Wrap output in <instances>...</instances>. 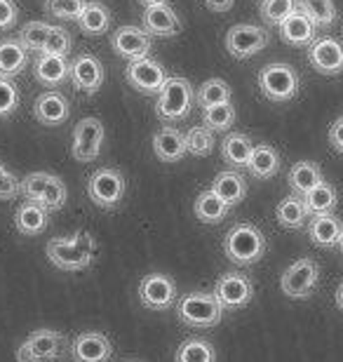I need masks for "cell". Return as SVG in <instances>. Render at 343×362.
<instances>
[{
    "label": "cell",
    "mask_w": 343,
    "mask_h": 362,
    "mask_svg": "<svg viewBox=\"0 0 343 362\" xmlns=\"http://www.w3.org/2000/svg\"><path fill=\"white\" fill-rule=\"evenodd\" d=\"M47 259L62 271H85L90 269L94 262V252H97V243L90 233L80 230V233L71 238H54L47 243Z\"/></svg>",
    "instance_id": "1"
},
{
    "label": "cell",
    "mask_w": 343,
    "mask_h": 362,
    "mask_svg": "<svg viewBox=\"0 0 343 362\" xmlns=\"http://www.w3.org/2000/svg\"><path fill=\"white\" fill-rule=\"evenodd\" d=\"M223 255L236 266H254L266 255V235L254 223H236L223 235Z\"/></svg>",
    "instance_id": "2"
},
{
    "label": "cell",
    "mask_w": 343,
    "mask_h": 362,
    "mask_svg": "<svg viewBox=\"0 0 343 362\" xmlns=\"http://www.w3.org/2000/svg\"><path fill=\"white\" fill-rule=\"evenodd\" d=\"M177 315L179 320L191 329H209L221 322L223 308L214 292H188L177 301Z\"/></svg>",
    "instance_id": "3"
},
{
    "label": "cell",
    "mask_w": 343,
    "mask_h": 362,
    "mask_svg": "<svg viewBox=\"0 0 343 362\" xmlns=\"http://www.w3.org/2000/svg\"><path fill=\"white\" fill-rule=\"evenodd\" d=\"M193 88L186 78L181 76H170L163 90L158 92L156 101V115L163 122H179L191 115L193 108Z\"/></svg>",
    "instance_id": "4"
},
{
    "label": "cell",
    "mask_w": 343,
    "mask_h": 362,
    "mask_svg": "<svg viewBox=\"0 0 343 362\" xmlns=\"http://www.w3.org/2000/svg\"><path fill=\"white\" fill-rule=\"evenodd\" d=\"M21 195L52 212V209H62L66 202V184L50 172H31L21 179Z\"/></svg>",
    "instance_id": "5"
},
{
    "label": "cell",
    "mask_w": 343,
    "mask_h": 362,
    "mask_svg": "<svg viewBox=\"0 0 343 362\" xmlns=\"http://www.w3.org/2000/svg\"><path fill=\"white\" fill-rule=\"evenodd\" d=\"M298 74L289 64H266L259 71V88L264 92L266 99L275 101V104H284L291 101L298 94Z\"/></svg>",
    "instance_id": "6"
},
{
    "label": "cell",
    "mask_w": 343,
    "mask_h": 362,
    "mask_svg": "<svg viewBox=\"0 0 343 362\" xmlns=\"http://www.w3.org/2000/svg\"><path fill=\"white\" fill-rule=\"evenodd\" d=\"M320 280V266L315 259L303 257L289 266L280 278V289L289 299H308L313 289L318 287Z\"/></svg>",
    "instance_id": "7"
},
{
    "label": "cell",
    "mask_w": 343,
    "mask_h": 362,
    "mask_svg": "<svg viewBox=\"0 0 343 362\" xmlns=\"http://www.w3.org/2000/svg\"><path fill=\"white\" fill-rule=\"evenodd\" d=\"M87 195L101 209H113L125 198V177L113 168H101L87 181Z\"/></svg>",
    "instance_id": "8"
},
{
    "label": "cell",
    "mask_w": 343,
    "mask_h": 362,
    "mask_svg": "<svg viewBox=\"0 0 343 362\" xmlns=\"http://www.w3.org/2000/svg\"><path fill=\"white\" fill-rule=\"evenodd\" d=\"M139 301L149 310H170L177 303V282L167 273H149L139 282Z\"/></svg>",
    "instance_id": "9"
},
{
    "label": "cell",
    "mask_w": 343,
    "mask_h": 362,
    "mask_svg": "<svg viewBox=\"0 0 343 362\" xmlns=\"http://www.w3.org/2000/svg\"><path fill=\"white\" fill-rule=\"evenodd\" d=\"M268 40H271V35H268L266 28L254 24H238L231 26L228 33H226V49L236 59H250L268 45Z\"/></svg>",
    "instance_id": "10"
},
{
    "label": "cell",
    "mask_w": 343,
    "mask_h": 362,
    "mask_svg": "<svg viewBox=\"0 0 343 362\" xmlns=\"http://www.w3.org/2000/svg\"><path fill=\"white\" fill-rule=\"evenodd\" d=\"M64 346V334L57 329H35L17 349V362H50L57 360Z\"/></svg>",
    "instance_id": "11"
},
{
    "label": "cell",
    "mask_w": 343,
    "mask_h": 362,
    "mask_svg": "<svg viewBox=\"0 0 343 362\" xmlns=\"http://www.w3.org/2000/svg\"><path fill=\"white\" fill-rule=\"evenodd\" d=\"M214 296L221 303L223 313L226 310H240L252 301L254 296V285L245 273L231 271L223 273L214 285Z\"/></svg>",
    "instance_id": "12"
},
{
    "label": "cell",
    "mask_w": 343,
    "mask_h": 362,
    "mask_svg": "<svg viewBox=\"0 0 343 362\" xmlns=\"http://www.w3.org/2000/svg\"><path fill=\"white\" fill-rule=\"evenodd\" d=\"M104 144V125L97 118H83L73 127V144L71 153L78 163H92L101 153Z\"/></svg>",
    "instance_id": "13"
},
{
    "label": "cell",
    "mask_w": 343,
    "mask_h": 362,
    "mask_svg": "<svg viewBox=\"0 0 343 362\" xmlns=\"http://www.w3.org/2000/svg\"><path fill=\"white\" fill-rule=\"evenodd\" d=\"M125 76H127L129 85L141 94H158L160 90H163V85L167 83V78H170L163 64L151 59V57L129 62Z\"/></svg>",
    "instance_id": "14"
},
{
    "label": "cell",
    "mask_w": 343,
    "mask_h": 362,
    "mask_svg": "<svg viewBox=\"0 0 343 362\" xmlns=\"http://www.w3.org/2000/svg\"><path fill=\"white\" fill-rule=\"evenodd\" d=\"M308 62L322 76L343 74V42L337 38H330V35L315 38L308 45Z\"/></svg>",
    "instance_id": "15"
},
{
    "label": "cell",
    "mask_w": 343,
    "mask_h": 362,
    "mask_svg": "<svg viewBox=\"0 0 343 362\" xmlns=\"http://www.w3.org/2000/svg\"><path fill=\"white\" fill-rule=\"evenodd\" d=\"M111 47L115 49V54L122 57V59L136 62V59L149 57L153 42H151V35L146 33L144 28L120 26V28H115L111 35Z\"/></svg>",
    "instance_id": "16"
},
{
    "label": "cell",
    "mask_w": 343,
    "mask_h": 362,
    "mask_svg": "<svg viewBox=\"0 0 343 362\" xmlns=\"http://www.w3.org/2000/svg\"><path fill=\"white\" fill-rule=\"evenodd\" d=\"M71 356L76 362H108L113 356V344L101 332H83L73 339Z\"/></svg>",
    "instance_id": "17"
},
{
    "label": "cell",
    "mask_w": 343,
    "mask_h": 362,
    "mask_svg": "<svg viewBox=\"0 0 343 362\" xmlns=\"http://www.w3.org/2000/svg\"><path fill=\"white\" fill-rule=\"evenodd\" d=\"M141 28L149 35H158V38H172V35L181 33V19L177 12L167 3L146 7L141 14Z\"/></svg>",
    "instance_id": "18"
},
{
    "label": "cell",
    "mask_w": 343,
    "mask_h": 362,
    "mask_svg": "<svg viewBox=\"0 0 343 362\" xmlns=\"http://www.w3.org/2000/svg\"><path fill=\"white\" fill-rule=\"evenodd\" d=\"M71 83L78 92L94 94L99 92L101 83H104V66L97 57L80 54L71 62Z\"/></svg>",
    "instance_id": "19"
},
{
    "label": "cell",
    "mask_w": 343,
    "mask_h": 362,
    "mask_svg": "<svg viewBox=\"0 0 343 362\" xmlns=\"http://www.w3.org/2000/svg\"><path fill=\"white\" fill-rule=\"evenodd\" d=\"M33 115H35V120L47 127L62 125V122H66L71 115L69 99L64 97L62 92H54V90L42 92L33 104Z\"/></svg>",
    "instance_id": "20"
},
{
    "label": "cell",
    "mask_w": 343,
    "mask_h": 362,
    "mask_svg": "<svg viewBox=\"0 0 343 362\" xmlns=\"http://www.w3.org/2000/svg\"><path fill=\"white\" fill-rule=\"evenodd\" d=\"M315 31H318V24L306 12L298 10V7L280 24V38L287 42V45H294V47L310 45V42L315 40Z\"/></svg>",
    "instance_id": "21"
},
{
    "label": "cell",
    "mask_w": 343,
    "mask_h": 362,
    "mask_svg": "<svg viewBox=\"0 0 343 362\" xmlns=\"http://www.w3.org/2000/svg\"><path fill=\"white\" fill-rule=\"evenodd\" d=\"M153 151H156L158 160L163 163H179L184 160L186 151V134L177 127L165 125L163 129H158L153 136Z\"/></svg>",
    "instance_id": "22"
},
{
    "label": "cell",
    "mask_w": 343,
    "mask_h": 362,
    "mask_svg": "<svg viewBox=\"0 0 343 362\" xmlns=\"http://www.w3.org/2000/svg\"><path fill=\"white\" fill-rule=\"evenodd\" d=\"M341 233H343V223L339 216H334L332 212L310 216L308 235L313 245H318V247H339Z\"/></svg>",
    "instance_id": "23"
},
{
    "label": "cell",
    "mask_w": 343,
    "mask_h": 362,
    "mask_svg": "<svg viewBox=\"0 0 343 362\" xmlns=\"http://www.w3.org/2000/svg\"><path fill=\"white\" fill-rule=\"evenodd\" d=\"M50 223V209L33 200L21 202L14 212V228L21 235H40Z\"/></svg>",
    "instance_id": "24"
},
{
    "label": "cell",
    "mask_w": 343,
    "mask_h": 362,
    "mask_svg": "<svg viewBox=\"0 0 343 362\" xmlns=\"http://www.w3.org/2000/svg\"><path fill=\"white\" fill-rule=\"evenodd\" d=\"M33 76H35V81H38L40 85L54 88V85H62L71 76V64L66 62V57L40 54L38 62H35Z\"/></svg>",
    "instance_id": "25"
},
{
    "label": "cell",
    "mask_w": 343,
    "mask_h": 362,
    "mask_svg": "<svg viewBox=\"0 0 343 362\" xmlns=\"http://www.w3.org/2000/svg\"><path fill=\"white\" fill-rule=\"evenodd\" d=\"M275 216H277V223H280L282 228L298 230L308 223V216H313V214H310L308 205H306L303 195L291 193L289 198H284L280 205H277Z\"/></svg>",
    "instance_id": "26"
},
{
    "label": "cell",
    "mask_w": 343,
    "mask_h": 362,
    "mask_svg": "<svg viewBox=\"0 0 343 362\" xmlns=\"http://www.w3.org/2000/svg\"><path fill=\"white\" fill-rule=\"evenodd\" d=\"M211 191H214L219 198H223L231 207H236L245 200L247 181L236 170H223L214 177V181H211Z\"/></svg>",
    "instance_id": "27"
},
{
    "label": "cell",
    "mask_w": 343,
    "mask_h": 362,
    "mask_svg": "<svg viewBox=\"0 0 343 362\" xmlns=\"http://www.w3.org/2000/svg\"><path fill=\"white\" fill-rule=\"evenodd\" d=\"M28 64V49L21 45L19 38H5L0 40V76L14 78L26 69Z\"/></svg>",
    "instance_id": "28"
},
{
    "label": "cell",
    "mask_w": 343,
    "mask_h": 362,
    "mask_svg": "<svg viewBox=\"0 0 343 362\" xmlns=\"http://www.w3.org/2000/svg\"><path fill=\"white\" fill-rule=\"evenodd\" d=\"M280 153L268 146V144H257L252 151V158L250 163H247V170H250L252 177L257 179H273L277 172H280Z\"/></svg>",
    "instance_id": "29"
},
{
    "label": "cell",
    "mask_w": 343,
    "mask_h": 362,
    "mask_svg": "<svg viewBox=\"0 0 343 362\" xmlns=\"http://www.w3.org/2000/svg\"><path fill=\"white\" fill-rule=\"evenodd\" d=\"M287 181H289L291 193L306 195L308 191H313V188H315L318 184H322L325 177H322V170H320V165H318V163L298 160L296 165H291Z\"/></svg>",
    "instance_id": "30"
},
{
    "label": "cell",
    "mask_w": 343,
    "mask_h": 362,
    "mask_svg": "<svg viewBox=\"0 0 343 362\" xmlns=\"http://www.w3.org/2000/svg\"><path fill=\"white\" fill-rule=\"evenodd\" d=\"M193 212L202 223H219L228 216L231 205L223 198H219L211 188H207V191H202L198 198H195Z\"/></svg>",
    "instance_id": "31"
},
{
    "label": "cell",
    "mask_w": 343,
    "mask_h": 362,
    "mask_svg": "<svg viewBox=\"0 0 343 362\" xmlns=\"http://www.w3.org/2000/svg\"><path fill=\"white\" fill-rule=\"evenodd\" d=\"M257 144H252V139L243 132H231L221 144V158L231 168H247L252 158V151Z\"/></svg>",
    "instance_id": "32"
},
{
    "label": "cell",
    "mask_w": 343,
    "mask_h": 362,
    "mask_svg": "<svg viewBox=\"0 0 343 362\" xmlns=\"http://www.w3.org/2000/svg\"><path fill=\"white\" fill-rule=\"evenodd\" d=\"M78 26L87 35H104L111 28V10L101 3H85L78 17Z\"/></svg>",
    "instance_id": "33"
},
{
    "label": "cell",
    "mask_w": 343,
    "mask_h": 362,
    "mask_svg": "<svg viewBox=\"0 0 343 362\" xmlns=\"http://www.w3.org/2000/svg\"><path fill=\"white\" fill-rule=\"evenodd\" d=\"M174 362H216V351L207 339L191 337L177 349Z\"/></svg>",
    "instance_id": "34"
},
{
    "label": "cell",
    "mask_w": 343,
    "mask_h": 362,
    "mask_svg": "<svg viewBox=\"0 0 343 362\" xmlns=\"http://www.w3.org/2000/svg\"><path fill=\"white\" fill-rule=\"evenodd\" d=\"M303 200H306V205H308L310 214H327V212H334V207L339 205V193L332 184L322 181V184H318L313 191L306 193Z\"/></svg>",
    "instance_id": "35"
},
{
    "label": "cell",
    "mask_w": 343,
    "mask_h": 362,
    "mask_svg": "<svg viewBox=\"0 0 343 362\" xmlns=\"http://www.w3.org/2000/svg\"><path fill=\"white\" fill-rule=\"evenodd\" d=\"M202 122H205L211 132H226V129H231L233 122H236V108H233L231 101L207 106V108H202Z\"/></svg>",
    "instance_id": "36"
},
{
    "label": "cell",
    "mask_w": 343,
    "mask_h": 362,
    "mask_svg": "<svg viewBox=\"0 0 343 362\" xmlns=\"http://www.w3.org/2000/svg\"><path fill=\"white\" fill-rule=\"evenodd\" d=\"M50 31H52V24L47 21H28L19 28V40L28 52H42Z\"/></svg>",
    "instance_id": "37"
},
{
    "label": "cell",
    "mask_w": 343,
    "mask_h": 362,
    "mask_svg": "<svg viewBox=\"0 0 343 362\" xmlns=\"http://www.w3.org/2000/svg\"><path fill=\"white\" fill-rule=\"evenodd\" d=\"M296 7L308 14L318 26H332L337 21L334 0H296Z\"/></svg>",
    "instance_id": "38"
},
{
    "label": "cell",
    "mask_w": 343,
    "mask_h": 362,
    "mask_svg": "<svg viewBox=\"0 0 343 362\" xmlns=\"http://www.w3.org/2000/svg\"><path fill=\"white\" fill-rule=\"evenodd\" d=\"M231 101V85L221 81V78H209L200 85L198 90V104L202 108L214 106V104H226Z\"/></svg>",
    "instance_id": "39"
},
{
    "label": "cell",
    "mask_w": 343,
    "mask_h": 362,
    "mask_svg": "<svg viewBox=\"0 0 343 362\" xmlns=\"http://www.w3.org/2000/svg\"><path fill=\"white\" fill-rule=\"evenodd\" d=\"M186 151L191 156H209L214 151V132L207 127V125H198V127H191L186 132Z\"/></svg>",
    "instance_id": "40"
},
{
    "label": "cell",
    "mask_w": 343,
    "mask_h": 362,
    "mask_svg": "<svg viewBox=\"0 0 343 362\" xmlns=\"http://www.w3.org/2000/svg\"><path fill=\"white\" fill-rule=\"evenodd\" d=\"M294 10L296 0H261V17L271 26H280Z\"/></svg>",
    "instance_id": "41"
},
{
    "label": "cell",
    "mask_w": 343,
    "mask_h": 362,
    "mask_svg": "<svg viewBox=\"0 0 343 362\" xmlns=\"http://www.w3.org/2000/svg\"><path fill=\"white\" fill-rule=\"evenodd\" d=\"M73 47V38L66 28H59V26H52V31L47 35V42L42 47L40 54H57V57H66Z\"/></svg>",
    "instance_id": "42"
},
{
    "label": "cell",
    "mask_w": 343,
    "mask_h": 362,
    "mask_svg": "<svg viewBox=\"0 0 343 362\" xmlns=\"http://www.w3.org/2000/svg\"><path fill=\"white\" fill-rule=\"evenodd\" d=\"M85 7V0H45V10L52 14L57 19H64V21H71L80 17Z\"/></svg>",
    "instance_id": "43"
},
{
    "label": "cell",
    "mask_w": 343,
    "mask_h": 362,
    "mask_svg": "<svg viewBox=\"0 0 343 362\" xmlns=\"http://www.w3.org/2000/svg\"><path fill=\"white\" fill-rule=\"evenodd\" d=\"M19 108V90L12 78L0 76V118H10Z\"/></svg>",
    "instance_id": "44"
},
{
    "label": "cell",
    "mask_w": 343,
    "mask_h": 362,
    "mask_svg": "<svg viewBox=\"0 0 343 362\" xmlns=\"http://www.w3.org/2000/svg\"><path fill=\"white\" fill-rule=\"evenodd\" d=\"M21 193V179H17L10 170H0V200H12Z\"/></svg>",
    "instance_id": "45"
},
{
    "label": "cell",
    "mask_w": 343,
    "mask_h": 362,
    "mask_svg": "<svg viewBox=\"0 0 343 362\" xmlns=\"http://www.w3.org/2000/svg\"><path fill=\"white\" fill-rule=\"evenodd\" d=\"M19 7L14 0H0V31H7L17 24Z\"/></svg>",
    "instance_id": "46"
},
{
    "label": "cell",
    "mask_w": 343,
    "mask_h": 362,
    "mask_svg": "<svg viewBox=\"0 0 343 362\" xmlns=\"http://www.w3.org/2000/svg\"><path fill=\"white\" fill-rule=\"evenodd\" d=\"M330 144L339 151V153H343V115L332 122V127H330Z\"/></svg>",
    "instance_id": "47"
},
{
    "label": "cell",
    "mask_w": 343,
    "mask_h": 362,
    "mask_svg": "<svg viewBox=\"0 0 343 362\" xmlns=\"http://www.w3.org/2000/svg\"><path fill=\"white\" fill-rule=\"evenodd\" d=\"M236 0H205V5L211 12H228Z\"/></svg>",
    "instance_id": "48"
},
{
    "label": "cell",
    "mask_w": 343,
    "mask_h": 362,
    "mask_svg": "<svg viewBox=\"0 0 343 362\" xmlns=\"http://www.w3.org/2000/svg\"><path fill=\"white\" fill-rule=\"evenodd\" d=\"M337 306H339V310H343V282L337 289Z\"/></svg>",
    "instance_id": "49"
},
{
    "label": "cell",
    "mask_w": 343,
    "mask_h": 362,
    "mask_svg": "<svg viewBox=\"0 0 343 362\" xmlns=\"http://www.w3.org/2000/svg\"><path fill=\"white\" fill-rule=\"evenodd\" d=\"M144 7H151V5H160V3H167V0H139Z\"/></svg>",
    "instance_id": "50"
},
{
    "label": "cell",
    "mask_w": 343,
    "mask_h": 362,
    "mask_svg": "<svg viewBox=\"0 0 343 362\" xmlns=\"http://www.w3.org/2000/svg\"><path fill=\"white\" fill-rule=\"evenodd\" d=\"M339 250L343 252V233H341V240H339Z\"/></svg>",
    "instance_id": "51"
},
{
    "label": "cell",
    "mask_w": 343,
    "mask_h": 362,
    "mask_svg": "<svg viewBox=\"0 0 343 362\" xmlns=\"http://www.w3.org/2000/svg\"><path fill=\"white\" fill-rule=\"evenodd\" d=\"M5 168V165H3V160H0V170H3Z\"/></svg>",
    "instance_id": "52"
},
{
    "label": "cell",
    "mask_w": 343,
    "mask_h": 362,
    "mask_svg": "<svg viewBox=\"0 0 343 362\" xmlns=\"http://www.w3.org/2000/svg\"><path fill=\"white\" fill-rule=\"evenodd\" d=\"M341 35H343V26H341Z\"/></svg>",
    "instance_id": "53"
}]
</instances>
